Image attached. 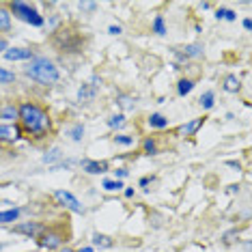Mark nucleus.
<instances>
[{
	"label": "nucleus",
	"mask_w": 252,
	"mask_h": 252,
	"mask_svg": "<svg viewBox=\"0 0 252 252\" xmlns=\"http://www.w3.org/2000/svg\"><path fill=\"white\" fill-rule=\"evenodd\" d=\"M18 119L24 125V129L32 136H43L50 131V117L48 112L43 110L41 106L32 104V101H24L20 108H18Z\"/></svg>",
	"instance_id": "f257e3e1"
},
{
	"label": "nucleus",
	"mask_w": 252,
	"mask_h": 252,
	"mask_svg": "<svg viewBox=\"0 0 252 252\" xmlns=\"http://www.w3.org/2000/svg\"><path fill=\"white\" fill-rule=\"evenodd\" d=\"M26 73L32 80H37L39 84H56L61 78V73L54 67V63L43 59V56H35V59L31 61V65L26 67Z\"/></svg>",
	"instance_id": "f03ea898"
},
{
	"label": "nucleus",
	"mask_w": 252,
	"mask_h": 252,
	"mask_svg": "<svg viewBox=\"0 0 252 252\" xmlns=\"http://www.w3.org/2000/svg\"><path fill=\"white\" fill-rule=\"evenodd\" d=\"M11 11H13V13L18 15L20 20L28 22V24H32V26H43V18L39 15L37 9L31 7V4H26V2H11Z\"/></svg>",
	"instance_id": "7ed1b4c3"
},
{
	"label": "nucleus",
	"mask_w": 252,
	"mask_h": 252,
	"mask_svg": "<svg viewBox=\"0 0 252 252\" xmlns=\"http://www.w3.org/2000/svg\"><path fill=\"white\" fill-rule=\"evenodd\" d=\"M54 198H56V203H59V205H63L65 209L73 211V214H80V216L84 214V205L80 203V200L73 196L71 192H67V190H56V192H54Z\"/></svg>",
	"instance_id": "20e7f679"
},
{
	"label": "nucleus",
	"mask_w": 252,
	"mask_h": 252,
	"mask_svg": "<svg viewBox=\"0 0 252 252\" xmlns=\"http://www.w3.org/2000/svg\"><path fill=\"white\" fill-rule=\"evenodd\" d=\"M22 136V129L18 125H0V142H15L20 140Z\"/></svg>",
	"instance_id": "39448f33"
},
{
	"label": "nucleus",
	"mask_w": 252,
	"mask_h": 252,
	"mask_svg": "<svg viewBox=\"0 0 252 252\" xmlns=\"http://www.w3.org/2000/svg\"><path fill=\"white\" fill-rule=\"evenodd\" d=\"M4 59L7 61H28V59H35L32 56V52L31 50H26V48H11V50H7L4 52Z\"/></svg>",
	"instance_id": "423d86ee"
},
{
	"label": "nucleus",
	"mask_w": 252,
	"mask_h": 252,
	"mask_svg": "<svg viewBox=\"0 0 252 252\" xmlns=\"http://www.w3.org/2000/svg\"><path fill=\"white\" fill-rule=\"evenodd\" d=\"M82 168L91 175H101L108 170V164L106 162H93V159H84L82 162Z\"/></svg>",
	"instance_id": "0eeeda50"
},
{
	"label": "nucleus",
	"mask_w": 252,
	"mask_h": 252,
	"mask_svg": "<svg viewBox=\"0 0 252 252\" xmlns=\"http://www.w3.org/2000/svg\"><path fill=\"white\" fill-rule=\"evenodd\" d=\"M63 244V237L59 233H45L43 237H41V246L43 248H59V246Z\"/></svg>",
	"instance_id": "6e6552de"
},
{
	"label": "nucleus",
	"mask_w": 252,
	"mask_h": 252,
	"mask_svg": "<svg viewBox=\"0 0 252 252\" xmlns=\"http://www.w3.org/2000/svg\"><path fill=\"white\" fill-rule=\"evenodd\" d=\"M203 121H205V119H194V121L186 123V125H183V127L179 129V134H181V136H194V134H196V129L200 127V125H203Z\"/></svg>",
	"instance_id": "1a4fd4ad"
},
{
	"label": "nucleus",
	"mask_w": 252,
	"mask_h": 252,
	"mask_svg": "<svg viewBox=\"0 0 252 252\" xmlns=\"http://www.w3.org/2000/svg\"><path fill=\"white\" fill-rule=\"evenodd\" d=\"M11 13H9V9H4V7H0V32H9L11 31Z\"/></svg>",
	"instance_id": "9d476101"
},
{
	"label": "nucleus",
	"mask_w": 252,
	"mask_h": 252,
	"mask_svg": "<svg viewBox=\"0 0 252 252\" xmlns=\"http://www.w3.org/2000/svg\"><path fill=\"white\" fill-rule=\"evenodd\" d=\"M239 89H242V82H239L237 76H226L224 78V91H228V93H237Z\"/></svg>",
	"instance_id": "9b49d317"
},
{
	"label": "nucleus",
	"mask_w": 252,
	"mask_h": 252,
	"mask_svg": "<svg viewBox=\"0 0 252 252\" xmlns=\"http://www.w3.org/2000/svg\"><path fill=\"white\" fill-rule=\"evenodd\" d=\"M149 125L156 129H164V127H168V119L162 117V114H151L149 117Z\"/></svg>",
	"instance_id": "f8f14e48"
},
{
	"label": "nucleus",
	"mask_w": 252,
	"mask_h": 252,
	"mask_svg": "<svg viewBox=\"0 0 252 252\" xmlns=\"http://www.w3.org/2000/svg\"><path fill=\"white\" fill-rule=\"evenodd\" d=\"M41 228H43L41 224H35V222H32V224H18V226H15V231L24 233V235H37Z\"/></svg>",
	"instance_id": "ddd939ff"
},
{
	"label": "nucleus",
	"mask_w": 252,
	"mask_h": 252,
	"mask_svg": "<svg viewBox=\"0 0 252 252\" xmlns=\"http://www.w3.org/2000/svg\"><path fill=\"white\" fill-rule=\"evenodd\" d=\"M0 119H4V121H13V119H18V108L15 106H4L2 110H0Z\"/></svg>",
	"instance_id": "4468645a"
},
{
	"label": "nucleus",
	"mask_w": 252,
	"mask_h": 252,
	"mask_svg": "<svg viewBox=\"0 0 252 252\" xmlns=\"http://www.w3.org/2000/svg\"><path fill=\"white\" fill-rule=\"evenodd\" d=\"M214 99H216L214 91H205V93L200 95V106H203L205 110H209V108H214Z\"/></svg>",
	"instance_id": "2eb2a0df"
},
{
	"label": "nucleus",
	"mask_w": 252,
	"mask_h": 252,
	"mask_svg": "<svg viewBox=\"0 0 252 252\" xmlns=\"http://www.w3.org/2000/svg\"><path fill=\"white\" fill-rule=\"evenodd\" d=\"M20 218V209H9V211H0V222H15Z\"/></svg>",
	"instance_id": "dca6fc26"
},
{
	"label": "nucleus",
	"mask_w": 252,
	"mask_h": 252,
	"mask_svg": "<svg viewBox=\"0 0 252 252\" xmlns=\"http://www.w3.org/2000/svg\"><path fill=\"white\" fill-rule=\"evenodd\" d=\"M192 89H194V82H192V80H179V84H177V93H179L181 97L188 95Z\"/></svg>",
	"instance_id": "f3484780"
},
{
	"label": "nucleus",
	"mask_w": 252,
	"mask_h": 252,
	"mask_svg": "<svg viewBox=\"0 0 252 252\" xmlns=\"http://www.w3.org/2000/svg\"><path fill=\"white\" fill-rule=\"evenodd\" d=\"M216 18L218 20H228V22H233V20H237V13L231 9H218L216 11Z\"/></svg>",
	"instance_id": "a211bd4d"
},
{
	"label": "nucleus",
	"mask_w": 252,
	"mask_h": 252,
	"mask_svg": "<svg viewBox=\"0 0 252 252\" xmlns=\"http://www.w3.org/2000/svg\"><path fill=\"white\" fill-rule=\"evenodd\" d=\"M101 186H104V190H108V192H117V190H121L123 188V183L119 179H106Z\"/></svg>",
	"instance_id": "6ab92c4d"
},
{
	"label": "nucleus",
	"mask_w": 252,
	"mask_h": 252,
	"mask_svg": "<svg viewBox=\"0 0 252 252\" xmlns=\"http://www.w3.org/2000/svg\"><path fill=\"white\" fill-rule=\"evenodd\" d=\"M123 125H125V117H123V114H114V117H110V119H108V127H123Z\"/></svg>",
	"instance_id": "aec40b11"
},
{
	"label": "nucleus",
	"mask_w": 252,
	"mask_h": 252,
	"mask_svg": "<svg viewBox=\"0 0 252 252\" xmlns=\"http://www.w3.org/2000/svg\"><path fill=\"white\" fill-rule=\"evenodd\" d=\"M15 80V73L13 71H7L4 67H0V84H9Z\"/></svg>",
	"instance_id": "412c9836"
},
{
	"label": "nucleus",
	"mask_w": 252,
	"mask_h": 252,
	"mask_svg": "<svg viewBox=\"0 0 252 252\" xmlns=\"http://www.w3.org/2000/svg\"><path fill=\"white\" fill-rule=\"evenodd\" d=\"M93 244H97V246H106V248H110L112 246V239L110 237H106V235H99V233H95L93 235Z\"/></svg>",
	"instance_id": "4be33fe9"
},
{
	"label": "nucleus",
	"mask_w": 252,
	"mask_h": 252,
	"mask_svg": "<svg viewBox=\"0 0 252 252\" xmlns=\"http://www.w3.org/2000/svg\"><path fill=\"white\" fill-rule=\"evenodd\" d=\"M153 31H156L158 35H164V32H166V26H164V18H162V15H158L156 22H153Z\"/></svg>",
	"instance_id": "5701e85b"
},
{
	"label": "nucleus",
	"mask_w": 252,
	"mask_h": 252,
	"mask_svg": "<svg viewBox=\"0 0 252 252\" xmlns=\"http://www.w3.org/2000/svg\"><path fill=\"white\" fill-rule=\"evenodd\" d=\"M82 134H84V127H82V125H73V129H71V140H82Z\"/></svg>",
	"instance_id": "b1692460"
},
{
	"label": "nucleus",
	"mask_w": 252,
	"mask_h": 252,
	"mask_svg": "<svg viewBox=\"0 0 252 252\" xmlns=\"http://www.w3.org/2000/svg\"><path fill=\"white\" fill-rule=\"evenodd\" d=\"M114 142L123 145V147H129V145H134V138H131V136H114Z\"/></svg>",
	"instance_id": "393cba45"
},
{
	"label": "nucleus",
	"mask_w": 252,
	"mask_h": 252,
	"mask_svg": "<svg viewBox=\"0 0 252 252\" xmlns=\"http://www.w3.org/2000/svg\"><path fill=\"white\" fill-rule=\"evenodd\" d=\"M203 54V48L200 45H188L186 48V56H200Z\"/></svg>",
	"instance_id": "a878e982"
},
{
	"label": "nucleus",
	"mask_w": 252,
	"mask_h": 252,
	"mask_svg": "<svg viewBox=\"0 0 252 252\" xmlns=\"http://www.w3.org/2000/svg\"><path fill=\"white\" fill-rule=\"evenodd\" d=\"M142 149H145V153L153 156V153H156V142H153L151 138H147V140H145V145H142Z\"/></svg>",
	"instance_id": "bb28decb"
},
{
	"label": "nucleus",
	"mask_w": 252,
	"mask_h": 252,
	"mask_svg": "<svg viewBox=\"0 0 252 252\" xmlns=\"http://www.w3.org/2000/svg\"><path fill=\"white\" fill-rule=\"evenodd\" d=\"M119 104H121L123 108H134V104H131L129 97H121V101H119Z\"/></svg>",
	"instance_id": "cd10ccee"
},
{
	"label": "nucleus",
	"mask_w": 252,
	"mask_h": 252,
	"mask_svg": "<svg viewBox=\"0 0 252 252\" xmlns=\"http://www.w3.org/2000/svg\"><path fill=\"white\" fill-rule=\"evenodd\" d=\"M114 175H117L119 179H123V177H127V168H119V170H114Z\"/></svg>",
	"instance_id": "c85d7f7f"
},
{
	"label": "nucleus",
	"mask_w": 252,
	"mask_h": 252,
	"mask_svg": "<svg viewBox=\"0 0 252 252\" xmlns=\"http://www.w3.org/2000/svg\"><path fill=\"white\" fill-rule=\"evenodd\" d=\"M108 32H110V35H119V32H121V26H110Z\"/></svg>",
	"instance_id": "c756f323"
},
{
	"label": "nucleus",
	"mask_w": 252,
	"mask_h": 252,
	"mask_svg": "<svg viewBox=\"0 0 252 252\" xmlns=\"http://www.w3.org/2000/svg\"><path fill=\"white\" fill-rule=\"evenodd\" d=\"M54 158H59V149H54V151H52V156H45V162H52Z\"/></svg>",
	"instance_id": "7c9ffc66"
},
{
	"label": "nucleus",
	"mask_w": 252,
	"mask_h": 252,
	"mask_svg": "<svg viewBox=\"0 0 252 252\" xmlns=\"http://www.w3.org/2000/svg\"><path fill=\"white\" fill-rule=\"evenodd\" d=\"M0 52H7V41L0 37Z\"/></svg>",
	"instance_id": "2f4dec72"
},
{
	"label": "nucleus",
	"mask_w": 252,
	"mask_h": 252,
	"mask_svg": "<svg viewBox=\"0 0 252 252\" xmlns=\"http://www.w3.org/2000/svg\"><path fill=\"white\" fill-rule=\"evenodd\" d=\"M244 28H246V31H250V28H252V22H250V20H244Z\"/></svg>",
	"instance_id": "473e14b6"
},
{
	"label": "nucleus",
	"mask_w": 252,
	"mask_h": 252,
	"mask_svg": "<svg viewBox=\"0 0 252 252\" xmlns=\"http://www.w3.org/2000/svg\"><path fill=\"white\" fill-rule=\"evenodd\" d=\"M125 196L131 198V196H134V190H131V188H127V190H125Z\"/></svg>",
	"instance_id": "72a5a7b5"
},
{
	"label": "nucleus",
	"mask_w": 252,
	"mask_h": 252,
	"mask_svg": "<svg viewBox=\"0 0 252 252\" xmlns=\"http://www.w3.org/2000/svg\"><path fill=\"white\" fill-rule=\"evenodd\" d=\"M80 252H93V250H91V248H82V250H80Z\"/></svg>",
	"instance_id": "f704fd0d"
},
{
	"label": "nucleus",
	"mask_w": 252,
	"mask_h": 252,
	"mask_svg": "<svg viewBox=\"0 0 252 252\" xmlns=\"http://www.w3.org/2000/svg\"><path fill=\"white\" fill-rule=\"evenodd\" d=\"M61 252H73V250H69V248H65V250H61Z\"/></svg>",
	"instance_id": "c9c22d12"
}]
</instances>
